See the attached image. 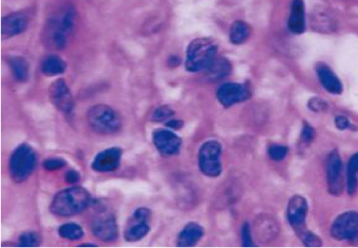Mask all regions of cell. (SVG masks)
I'll return each instance as SVG.
<instances>
[{
  "instance_id": "1",
  "label": "cell",
  "mask_w": 358,
  "mask_h": 248,
  "mask_svg": "<svg viewBox=\"0 0 358 248\" xmlns=\"http://www.w3.org/2000/svg\"><path fill=\"white\" fill-rule=\"evenodd\" d=\"M77 20L75 8L68 5L47 20L43 30V40L47 47L63 50L75 30Z\"/></svg>"
},
{
  "instance_id": "2",
  "label": "cell",
  "mask_w": 358,
  "mask_h": 248,
  "mask_svg": "<svg viewBox=\"0 0 358 248\" xmlns=\"http://www.w3.org/2000/svg\"><path fill=\"white\" fill-rule=\"evenodd\" d=\"M91 195L82 187H72L56 194L50 205L52 214L68 217L82 212L91 205Z\"/></svg>"
},
{
  "instance_id": "3",
  "label": "cell",
  "mask_w": 358,
  "mask_h": 248,
  "mask_svg": "<svg viewBox=\"0 0 358 248\" xmlns=\"http://www.w3.org/2000/svg\"><path fill=\"white\" fill-rule=\"evenodd\" d=\"M218 46L207 38L194 39L187 49L185 67L190 72L205 71L217 59Z\"/></svg>"
},
{
  "instance_id": "4",
  "label": "cell",
  "mask_w": 358,
  "mask_h": 248,
  "mask_svg": "<svg viewBox=\"0 0 358 248\" xmlns=\"http://www.w3.org/2000/svg\"><path fill=\"white\" fill-rule=\"evenodd\" d=\"M87 121L93 132L103 135L117 133L122 125L119 114L107 104H96L89 109Z\"/></svg>"
},
{
  "instance_id": "5",
  "label": "cell",
  "mask_w": 358,
  "mask_h": 248,
  "mask_svg": "<svg viewBox=\"0 0 358 248\" xmlns=\"http://www.w3.org/2000/svg\"><path fill=\"white\" fill-rule=\"evenodd\" d=\"M38 157L35 150L28 144H22L16 148L10 158L9 171L15 183H23L33 173Z\"/></svg>"
},
{
  "instance_id": "6",
  "label": "cell",
  "mask_w": 358,
  "mask_h": 248,
  "mask_svg": "<svg viewBox=\"0 0 358 248\" xmlns=\"http://www.w3.org/2000/svg\"><path fill=\"white\" fill-rule=\"evenodd\" d=\"M221 145L217 141L205 142L199 151V169L205 176L218 177L221 173Z\"/></svg>"
},
{
  "instance_id": "7",
  "label": "cell",
  "mask_w": 358,
  "mask_h": 248,
  "mask_svg": "<svg viewBox=\"0 0 358 248\" xmlns=\"http://www.w3.org/2000/svg\"><path fill=\"white\" fill-rule=\"evenodd\" d=\"M91 228L95 237L102 242H113L118 238V226L115 215L104 207L93 217Z\"/></svg>"
},
{
  "instance_id": "8",
  "label": "cell",
  "mask_w": 358,
  "mask_h": 248,
  "mask_svg": "<svg viewBox=\"0 0 358 248\" xmlns=\"http://www.w3.org/2000/svg\"><path fill=\"white\" fill-rule=\"evenodd\" d=\"M331 235L337 241H355L358 238V212L350 210L337 217L331 226Z\"/></svg>"
},
{
  "instance_id": "9",
  "label": "cell",
  "mask_w": 358,
  "mask_h": 248,
  "mask_svg": "<svg viewBox=\"0 0 358 248\" xmlns=\"http://www.w3.org/2000/svg\"><path fill=\"white\" fill-rule=\"evenodd\" d=\"M152 212L148 208H138L133 213L125 227L124 238L126 242H136L143 239L149 233V222Z\"/></svg>"
},
{
  "instance_id": "10",
  "label": "cell",
  "mask_w": 358,
  "mask_h": 248,
  "mask_svg": "<svg viewBox=\"0 0 358 248\" xmlns=\"http://www.w3.org/2000/svg\"><path fill=\"white\" fill-rule=\"evenodd\" d=\"M327 178L329 193L340 196L344 189L343 165L336 149L329 153L327 157Z\"/></svg>"
},
{
  "instance_id": "11",
  "label": "cell",
  "mask_w": 358,
  "mask_h": 248,
  "mask_svg": "<svg viewBox=\"0 0 358 248\" xmlns=\"http://www.w3.org/2000/svg\"><path fill=\"white\" fill-rule=\"evenodd\" d=\"M33 14V11L27 9L15 12L3 17L1 22L2 39H10L23 33L29 27Z\"/></svg>"
},
{
  "instance_id": "12",
  "label": "cell",
  "mask_w": 358,
  "mask_h": 248,
  "mask_svg": "<svg viewBox=\"0 0 358 248\" xmlns=\"http://www.w3.org/2000/svg\"><path fill=\"white\" fill-rule=\"evenodd\" d=\"M308 210L306 199L301 195H294L288 202L287 210L288 222L299 237L307 231L305 221H306Z\"/></svg>"
},
{
  "instance_id": "13",
  "label": "cell",
  "mask_w": 358,
  "mask_h": 248,
  "mask_svg": "<svg viewBox=\"0 0 358 248\" xmlns=\"http://www.w3.org/2000/svg\"><path fill=\"white\" fill-rule=\"evenodd\" d=\"M251 92L247 84L226 83L221 85L217 91L219 102L224 107L229 108L233 105L249 100Z\"/></svg>"
},
{
  "instance_id": "14",
  "label": "cell",
  "mask_w": 358,
  "mask_h": 248,
  "mask_svg": "<svg viewBox=\"0 0 358 248\" xmlns=\"http://www.w3.org/2000/svg\"><path fill=\"white\" fill-rule=\"evenodd\" d=\"M49 99L56 109L69 114L73 109V100L68 85L63 79L54 81L49 87Z\"/></svg>"
},
{
  "instance_id": "15",
  "label": "cell",
  "mask_w": 358,
  "mask_h": 248,
  "mask_svg": "<svg viewBox=\"0 0 358 248\" xmlns=\"http://www.w3.org/2000/svg\"><path fill=\"white\" fill-rule=\"evenodd\" d=\"M153 144L162 155L173 156L180 151L181 138L166 129H158L153 132Z\"/></svg>"
},
{
  "instance_id": "16",
  "label": "cell",
  "mask_w": 358,
  "mask_h": 248,
  "mask_svg": "<svg viewBox=\"0 0 358 248\" xmlns=\"http://www.w3.org/2000/svg\"><path fill=\"white\" fill-rule=\"evenodd\" d=\"M122 157V150L111 148L97 154L92 162V169L98 173L113 172L119 168Z\"/></svg>"
},
{
  "instance_id": "17",
  "label": "cell",
  "mask_w": 358,
  "mask_h": 248,
  "mask_svg": "<svg viewBox=\"0 0 358 248\" xmlns=\"http://www.w3.org/2000/svg\"><path fill=\"white\" fill-rule=\"evenodd\" d=\"M316 75L322 87L332 95H339L343 92V85L341 84L338 76H337L331 67L327 63H317Z\"/></svg>"
},
{
  "instance_id": "18",
  "label": "cell",
  "mask_w": 358,
  "mask_h": 248,
  "mask_svg": "<svg viewBox=\"0 0 358 248\" xmlns=\"http://www.w3.org/2000/svg\"><path fill=\"white\" fill-rule=\"evenodd\" d=\"M311 23L313 29L320 33H333L338 27L337 20L325 8H317L311 15Z\"/></svg>"
},
{
  "instance_id": "19",
  "label": "cell",
  "mask_w": 358,
  "mask_h": 248,
  "mask_svg": "<svg viewBox=\"0 0 358 248\" xmlns=\"http://www.w3.org/2000/svg\"><path fill=\"white\" fill-rule=\"evenodd\" d=\"M288 28L295 35L303 34L306 29L304 0H293L288 20Z\"/></svg>"
},
{
  "instance_id": "20",
  "label": "cell",
  "mask_w": 358,
  "mask_h": 248,
  "mask_svg": "<svg viewBox=\"0 0 358 248\" xmlns=\"http://www.w3.org/2000/svg\"><path fill=\"white\" fill-rule=\"evenodd\" d=\"M203 235L201 226L195 222H190L179 233L177 243L180 247H190L196 244Z\"/></svg>"
},
{
  "instance_id": "21",
  "label": "cell",
  "mask_w": 358,
  "mask_h": 248,
  "mask_svg": "<svg viewBox=\"0 0 358 248\" xmlns=\"http://www.w3.org/2000/svg\"><path fill=\"white\" fill-rule=\"evenodd\" d=\"M67 69V64L59 56L51 55L42 61V72L47 77L63 75Z\"/></svg>"
},
{
  "instance_id": "22",
  "label": "cell",
  "mask_w": 358,
  "mask_h": 248,
  "mask_svg": "<svg viewBox=\"0 0 358 248\" xmlns=\"http://www.w3.org/2000/svg\"><path fill=\"white\" fill-rule=\"evenodd\" d=\"M231 71V65L228 60L223 58H218L214 61V63L206 69L207 79L211 81H217L229 75Z\"/></svg>"
},
{
  "instance_id": "23",
  "label": "cell",
  "mask_w": 358,
  "mask_h": 248,
  "mask_svg": "<svg viewBox=\"0 0 358 248\" xmlns=\"http://www.w3.org/2000/svg\"><path fill=\"white\" fill-rule=\"evenodd\" d=\"M251 28L243 20H237L231 24L230 29V40L235 45H241L249 39Z\"/></svg>"
},
{
  "instance_id": "24",
  "label": "cell",
  "mask_w": 358,
  "mask_h": 248,
  "mask_svg": "<svg viewBox=\"0 0 358 248\" xmlns=\"http://www.w3.org/2000/svg\"><path fill=\"white\" fill-rule=\"evenodd\" d=\"M12 73L19 82H26L29 78V63L22 56H14L10 60Z\"/></svg>"
},
{
  "instance_id": "25",
  "label": "cell",
  "mask_w": 358,
  "mask_h": 248,
  "mask_svg": "<svg viewBox=\"0 0 358 248\" xmlns=\"http://www.w3.org/2000/svg\"><path fill=\"white\" fill-rule=\"evenodd\" d=\"M358 152L350 158L348 165V192L350 195L356 193L358 187Z\"/></svg>"
},
{
  "instance_id": "26",
  "label": "cell",
  "mask_w": 358,
  "mask_h": 248,
  "mask_svg": "<svg viewBox=\"0 0 358 248\" xmlns=\"http://www.w3.org/2000/svg\"><path fill=\"white\" fill-rule=\"evenodd\" d=\"M59 234L61 238L70 240V241H78L84 237V233L82 227L75 223H67L61 226L59 229Z\"/></svg>"
},
{
  "instance_id": "27",
  "label": "cell",
  "mask_w": 358,
  "mask_h": 248,
  "mask_svg": "<svg viewBox=\"0 0 358 248\" xmlns=\"http://www.w3.org/2000/svg\"><path fill=\"white\" fill-rule=\"evenodd\" d=\"M261 223H259L258 228L261 231L262 237L266 238H272L275 237L278 233L279 227L274 219L270 217H265L261 219Z\"/></svg>"
},
{
  "instance_id": "28",
  "label": "cell",
  "mask_w": 358,
  "mask_h": 248,
  "mask_svg": "<svg viewBox=\"0 0 358 248\" xmlns=\"http://www.w3.org/2000/svg\"><path fill=\"white\" fill-rule=\"evenodd\" d=\"M40 242H42V238L35 231H28L20 235L19 238V246L22 247H38Z\"/></svg>"
},
{
  "instance_id": "29",
  "label": "cell",
  "mask_w": 358,
  "mask_h": 248,
  "mask_svg": "<svg viewBox=\"0 0 358 248\" xmlns=\"http://www.w3.org/2000/svg\"><path fill=\"white\" fill-rule=\"evenodd\" d=\"M316 132L314 127L307 123L306 121L304 122L302 132L300 135V142L304 146H311L312 142L314 141Z\"/></svg>"
},
{
  "instance_id": "30",
  "label": "cell",
  "mask_w": 358,
  "mask_h": 248,
  "mask_svg": "<svg viewBox=\"0 0 358 248\" xmlns=\"http://www.w3.org/2000/svg\"><path fill=\"white\" fill-rule=\"evenodd\" d=\"M288 148L286 146L274 145L268 148V156L272 160L279 162L282 161L288 155Z\"/></svg>"
},
{
  "instance_id": "31",
  "label": "cell",
  "mask_w": 358,
  "mask_h": 248,
  "mask_svg": "<svg viewBox=\"0 0 358 248\" xmlns=\"http://www.w3.org/2000/svg\"><path fill=\"white\" fill-rule=\"evenodd\" d=\"M299 238L303 242L305 247H319L322 245V241L318 235L314 234L311 231H305L304 233L300 235Z\"/></svg>"
},
{
  "instance_id": "32",
  "label": "cell",
  "mask_w": 358,
  "mask_h": 248,
  "mask_svg": "<svg viewBox=\"0 0 358 248\" xmlns=\"http://www.w3.org/2000/svg\"><path fill=\"white\" fill-rule=\"evenodd\" d=\"M174 115V111L169 107H158L153 113L152 120L155 122H162L169 120Z\"/></svg>"
},
{
  "instance_id": "33",
  "label": "cell",
  "mask_w": 358,
  "mask_h": 248,
  "mask_svg": "<svg viewBox=\"0 0 358 248\" xmlns=\"http://www.w3.org/2000/svg\"><path fill=\"white\" fill-rule=\"evenodd\" d=\"M308 107L313 112L324 113L327 111L329 105L324 100L320 99V98L314 97L309 101Z\"/></svg>"
},
{
  "instance_id": "34",
  "label": "cell",
  "mask_w": 358,
  "mask_h": 248,
  "mask_svg": "<svg viewBox=\"0 0 358 248\" xmlns=\"http://www.w3.org/2000/svg\"><path fill=\"white\" fill-rule=\"evenodd\" d=\"M66 165L67 162L59 157L48 158L43 162V168L47 171L59 170Z\"/></svg>"
},
{
  "instance_id": "35",
  "label": "cell",
  "mask_w": 358,
  "mask_h": 248,
  "mask_svg": "<svg viewBox=\"0 0 358 248\" xmlns=\"http://www.w3.org/2000/svg\"><path fill=\"white\" fill-rule=\"evenodd\" d=\"M241 238L243 247H254V239H252L251 235V227L247 222L244 223V224L242 226Z\"/></svg>"
},
{
  "instance_id": "36",
  "label": "cell",
  "mask_w": 358,
  "mask_h": 248,
  "mask_svg": "<svg viewBox=\"0 0 358 248\" xmlns=\"http://www.w3.org/2000/svg\"><path fill=\"white\" fill-rule=\"evenodd\" d=\"M335 124L337 129L341 130V131H345V130L351 129V127H352V125L348 118L344 116H336Z\"/></svg>"
},
{
  "instance_id": "37",
  "label": "cell",
  "mask_w": 358,
  "mask_h": 248,
  "mask_svg": "<svg viewBox=\"0 0 358 248\" xmlns=\"http://www.w3.org/2000/svg\"><path fill=\"white\" fill-rule=\"evenodd\" d=\"M65 180H66L69 184H76V183L80 180L79 173L75 170H69L66 176H65Z\"/></svg>"
},
{
  "instance_id": "38",
  "label": "cell",
  "mask_w": 358,
  "mask_h": 248,
  "mask_svg": "<svg viewBox=\"0 0 358 248\" xmlns=\"http://www.w3.org/2000/svg\"><path fill=\"white\" fill-rule=\"evenodd\" d=\"M184 121L180 120H170L166 121V127L173 130H180L184 127Z\"/></svg>"
},
{
  "instance_id": "39",
  "label": "cell",
  "mask_w": 358,
  "mask_h": 248,
  "mask_svg": "<svg viewBox=\"0 0 358 248\" xmlns=\"http://www.w3.org/2000/svg\"><path fill=\"white\" fill-rule=\"evenodd\" d=\"M80 247H95L96 245H93V244H82V245H80Z\"/></svg>"
}]
</instances>
